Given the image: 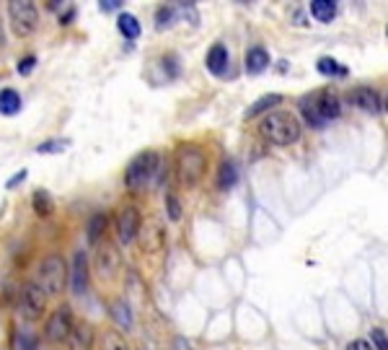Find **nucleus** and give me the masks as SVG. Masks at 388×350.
Listing matches in <instances>:
<instances>
[{"instance_id": "27", "label": "nucleus", "mask_w": 388, "mask_h": 350, "mask_svg": "<svg viewBox=\"0 0 388 350\" xmlns=\"http://www.w3.org/2000/svg\"><path fill=\"white\" fill-rule=\"evenodd\" d=\"M179 16H176V6H161L156 11V26L161 31L164 29H171V23L176 21Z\"/></svg>"}, {"instance_id": "35", "label": "nucleus", "mask_w": 388, "mask_h": 350, "mask_svg": "<svg viewBox=\"0 0 388 350\" xmlns=\"http://www.w3.org/2000/svg\"><path fill=\"white\" fill-rule=\"evenodd\" d=\"M347 350H375V348L367 343V340H352V343L347 345Z\"/></svg>"}, {"instance_id": "5", "label": "nucleus", "mask_w": 388, "mask_h": 350, "mask_svg": "<svg viewBox=\"0 0 388 350\" xmlns=\"http://www.w3.org/2000/svg\"><path fill=\"white\" fill-rule=\"evenodd\" d=\"M65 281H67L65 259H62L60 254H47V257L39 262L37 286L45 290L47 296H57V293H62V288H65Z\"/></svg>"}, {"instance_id": "30", "label": "nucleus", "mask_w": 388, "mask_h": 350, "mask_svg": "<svg viewBox=\"0 0 388 350\" xmlns=\"http://www.w3.org/2000/svg\"><path fill=\"white\" fill-rule=\"evenodd\" d=\"M370 337H373V348L375 350H388V335L383 332L381 327H375V329H370Z\"/></svg>"}, {"instance_id": "9", "label": "nucleus", "mask_w": 388, "mask_h": 350, "mask_svg": "<svg viewBox=\"0 0 388 350\" xmlns=\"http://www.w3.org/2000/svg\"><path fill=\"white\" fill-rule=\"evenodd\" d=\"M140 226H142V215L135 205L122 208L120 213H117V236H120L122 244L135 242L137 234H140Z\"/></svg>"}, {"instance_id": "2", "label": "nucleus", "mask_w": 388, "mask_h": 350, "mask_svg": "<svg viewBox=\"0 0 388 350\" xmlns=\"http://www.w3.org/2000/svg\"><path fill=\"white\" fill-rule=\"evenodd\" d=\"M300 120L290 112H269L264 115V120L259 122V132L264 140H269L272 145H292L298 143L300 137Z\"/></svg>"}, {"instance_id": "39", "label": "nucleus", "mask_w": 388, "mask_h": 350, "mask_svg": "<svg viewBox=\"0 0 388 350\" xmlns=\"http://www.w3.org/2000/svg\"><path fill=\"white\" fill-rule=\"evenodd\" d=\"M386 37H388V26H386Z\"/></svg>"}, {"instance_id": "28", "label": "nucleus", "mask_w": 388, "mask_h": 350, "mask_svg": "<svg viewBox=\"0 0 388 350\" xmlns=\"http://www.w3.org/2000/svg\"><path fill=\"white\" fill-rule=\"evenodd\" d=\"M176 16L181 18H189L192 26L200 23V16H197V3H176Z\"/></svg>"}, {"instance_id": "33", "label": "nucleus", "mask_w": 388, "mask_h": 350, "mask_svg": "<svg viewBox=\"0 0 388 350\" xmlns=\"http://www.w3.org/2000/svg\"><path fill=\"white\" fill-rule=\"evenodd\" d=\"M18 350H37V340H34V335H29V332L18 335Z\"/></svg>"}, {"instance_id": "15", "label": "nucleus", "mask_w": 388, "mask_h": 350, "mask_svg": "<svg viewBox=\"0 0 388 350\" xmlns=\"http://www.w3.org/2000/svg\"><path fill=\"white\" fill-rule=\"evenodd\" d=\"M244 65H246L249 76H259V73H264L269 68V52L264 47H249Z\"/></svg>"}, {"instance_id": "10", "label": "nucleus", "mask_w": 388, "mask_h": 350, "mask_svg": "<svg viewBox=\"0 0 388 350\" xmlns=\"http://www.w3.org/2000/svg\"><path fill=\"white\" fill-rule=\"evenodd\" d=\"M347 101H350L355 109H360V112H367V115H378V112L383 109L381 96H378V91L370 89V86H358V89H350Z\"/></svg>"}, {"instance_id": "25", "label": "nucleus", "mask_w": 388, "mask_h": 350, "mask_svg": "<svg viewBox=\"0 0 388 350\" xmlns=\"http://www.w3.org/2000/svg\"><path fill=\"white\" fill-rule=\"evenodd\" d=\"M104 231H106V213L91 215L89 229H86V234H89V242L91 244H98V242H101V236H104Z\"/></svg>"}, {"instance_id": "12", "label": "nucleus", "mask_w": 388, "mask_h": 350, "mask_svg": "<svg viewBox=\"0 0 388 350\" xmlns=\"http://www.w3.org/2000/svg\"><path fill=\"white\" fill-rule=\"evenodd\" d=\"M122 265V257L120 252H117V247L109 242L98 244L96 249V273L101 275V278H114L117 275V270H120Z\"/></svg>"}, {"instance_id": "36", "label": "nucleus", "mask_w": 388, "mask_h": 350, "mask_svg": "<svg viewBox=\"0 0 388 350\" xmlns=\"http://www.w3.org/2000/svg\"><path fill=\"white\" fill-rule=\"evenodd\" d=\"M120 6H125L122 0H101V3H98V8H101V11H117Z\"/></svg>"}, {"instance_id": "31", "label": "nucleus", "mask_w": 388, "mask_h": 350, "mask_svg": "<svg viewBox=\"0 0 388 350\" xmlns=\"http://www.w3.org/2000/svg\"><path fill=\"white\" fill-rule=\"evenodd\" d=\"M166 208H169V210H166V213H169V218H171V221H179V218H181L179 200L173 198V195H169V198H166Z\"/></svg>"}, {"instance_id": "20", "label": "nucleus", "mask_w": 388, "mask_h": 350, "mask_svg": "<svg viewBox=\"0 0 388 350\" xmlns=\"http://www.w3.org/2000/svg\"><path fill=\"white\" fill-rule=\"evenodd\" d=\"M31 208H34V213L42 215V218H50V215L55 213V200L52 195L47 190H34V195H31Z\"/></svg>"}, {"instance_id": "21", "label": "nucleus", "mask_w": 388, "mask_h": 350, "mask_svg": "<svg viewBox=\"0 0 388 350\" xmlns=\"http://www.w3.org/2000/svg\"><path fill=\"white\" fill-rule=\"evenodd\" d=\"M21 112V96L16 89H3L0 91V115L6 117H13Z\"/></svg>"}, {"instance_id": "13", "label": "nucleus", "mask_w": 388, "mask_h": 350, "mask_svg": "<svg viewBox=\"0 0 388 350\" xmlns=\"http://www.w3.org/2000/svg\"><path fill=\"white\" fill-rule=\"evenodd\" d=\"M70 288L75 296H83L89 288V254L83 249L75 252L73 257V270H70Z\"/></svg>"}, {"instance_id": "32", "label": "nucleus", "mask_w": 388, "mask_h": 350, "mask_svg": "<svg viewBox=\"0 0 388 350\" xmlns=\"http://www.w3.org/2000/svg\"><path fill=\"white\" fill-rule=\"evenodd\" d=\"M34 65H37V57H34V55H29V57H23V60H18V73H21V76H29L31 70H34Z\"/></svg>"}, {"instance_id": "22", "label": "nucleus", "mask_w": 388, "mask_h": 350, "mask_svg": "<svg viewBox=\"0 0 388 350\" xmlns=\"http://www.w3.org/2000/svg\"><path fill=\"white\" fill-rule=\"evenodd\" d=\"M112 320L117 322L122 329L132 327V309H130V304L125 298H120V301H114L112 304Z\"/></svg>"}, {"instance_id": "24", "label": "nucleus", "mask_w": 388, "mask_h": 350, "mask_svg": "<svg viewBox=\"0 0 388 350\" xmlns=\"http://www.w3.org/2000/svg\"><path fill=\"white\" fill-rule=\"evenodd\" d=\"M117 29H120V34L125 39H137V37H140V21H137L132 13H120Z\"/></svg>"}, {"instance_id": "18", "label": "nucleus", "mask_w": 388, "mask_h": 350, "mask_svg": "<svg viewBox=\"0 0 388 350\" xmlns=\"http://www.w3.org/2000/svg\"><path fill=\"white\" fill-rule=\"evenodd\" d=\"M280 101H283L280 94H264L261 99H256L254 104L244 112V120H254V117H259V115H269V109H275Z\"/></svg>"}, {"instance_id": "19", "label": "nucleus", "mask_w": 388, "mask_h": 350, "mask_svg": "<svg viewBox=\"0 0 388 350\" xmlns=\"http://www.w3.org/2000/svg\"><path fill=\"white\" fill-rule=\"evenodd\" d=\"M236 182H239V166H236V161L225 159L217 169V187L228 192L231 187H236Z\"/></svg>"}, {"instance_id": "29", "label": "nucleus", "mask_w": 388, "mask_h": 350, "mask_svg": "<svg viewBox=\"0 0 388 350\" xmlns=\"http://www.w3.org/2000/svg\"><path fill=\"white\" fill-rule=\"evenodd\" d=\"M67 140H45L37 145V153H62L67 148Z\"/></svg>"}, {"instance_id": "6", "label": "nucleus", "mask_w": 388, "mask_h": 350, "mask_svg": "<svg viewBox=\"0 0 388 350\" xmlns=\"http://www.w3.org/2000/svg\"><path fill=\"white\" fill-rule=\"evenodd\" d=\"M8 18L16 37H31L39 26V11L37 3L31 0H11L8 3Z\"/></svg>"}, {"instance_id": "38", "label": "nucleus", "mask_w": 388, "mask_h": 350, "mask_svg": "<svg viewBox=\"0 0 388 350\" xmlns=\"http://www.w3.org/2000/svg\"><path fill=\"white\" fill-rule=\"evenodd\" d=\"M383 109L388 112V94H386V99H383Z\"/></svg>"}, {"instance_id": "4", "label": "nucleus", "mask_w": 388, "mask_h": 350, "mask_svg": "<svg viewBox=\"0 0 388 350\" xmlns=\"http://www.w3.org/2000/svg\"><path fill=\"white\" fill-rule=\"evenodd\" d=\"M176 171H179L181 184L194 187L207 171V156L197 145H181L179 153H176Z\"/></svg>"}, {"instance_id": "7", "label": "nucleus", "mask_w": 388, "mask_h": 350, "mask_svg": "<svg viewBox=\"0 0 388 350\" xmlns=\"http://www.w3.org/2000/svg\"><path fill=\"white\" fill-rule=\"evenodd\" d=\"M47 306V293L39 288L37 283H26L21 290V298H18V309H21V317L26 322H34L45 314Z\"/></svg>"}, {"instance_id": "8", "label": "nucleus", "mask_w": 388, "mask_h": 350, "mask_svg": "<svg viewBox=\"0 0 388 350\" xmlns=\"http://www.w3.org/2000/svg\"><path fill=\"white\" fill-rule=\"evenodd\" d=\"M70 332H73V312H70L67 306H60V309L47 320L45 337L50 343H62V340L70 337Z\"/></svg>"}, {"instance_id": "1", "label": "nucleus", "mask_w": 388, "mask_h": 350, "mask_svg": "<svg viewBox=\"0 0 388 350\" xmlns=\"http://www.w3.org/2000/svg\"><path fill=\"white\" fill-rule=\"evenodd\" d=\"M300 112L311 128L321 130L326 122L342 115V99L331 89H321V91H314L300 99Z\"/></svg>"}, {"instance_id": "16", "label": "nucleus", "mask_w": 388, "mask_h": 350, "mask_svg": "<svg viewBox=\"0 0 388 350\" xmlns=\"http://www.w3.org/2000/svg\"><path fill=\"white\" fill-rule=\"evenodd\" d=\"M205 65H207V70L212 76H223L225 68H228V47L220 45V42L210 47L207 57H205Z\"/></svg>"}, {"instance_id": "26", "label": "nucleus", "mask_w": 388, "mask_h": 350, "mask_svg": "<svg viewBox=\"0 0 388 350\" xmlns=\"http://www.w3.org/2000/svg\"><path fill=\"white\" fill-rule=\"evenodd\" d=\"M98 350H127V343H125V337H122L120 332L109 329V332H104L101 340H98Z\"/></svg>"}, {"instance_id": "17", "label": "nucleus", "mask_w": 388, "mask_h": 350, "mask_svg": "<svg viewBox=\"0 0 388 350\" xmlns=\"http://www.w3.org/2000/svg\"><path fill=\"white\" fill-rule=\"evenodd\" d=\"M311 16H314L316 21L321 23H331L339 13V3L336 0H311V6H308Z\"/></svg>"}, {"instance_id": "23", "label": "nucleus", "mask_w": 388, "mask_h": 350, "mask_svg": "<svg viewBox=\"0 0 388 350\" xmlns=\"http://www.w3.org/2000/svg\"><path fill=\"white\" fill-rule=\"evenodd\" d=\"M316 68H319V73H321V76H334V78H344L347 73H350V70H347V65H342V62L334 60V57H319Z\"/></svg>"}, {"instance_id": "37", "label": "nucleus", "mask_w": 388, "mask_h": 350, "mask_svg": "<svg viewBox=\"0 0 388 350\" xmlns=\"http://www.w3.org/2000/svg\"><path fill=\"white\" fill-rule=\"evenodd\" d=\"M0 47H6V34H3V23H0Z\"/></svg>"}, {"instance_id": "3", "label": "nucleus", "mask_w": 388, "mask_h": 350, "mask_svg": "<svg viewBox=\"0 0 388 350\" xmlns=\"http://www.w3.org/2000/svg\"><path fill=\"white\" fill-rule=\"evenodd\" d=\"M158 164H161V159H158L156 151L137 153L127 164V169H125V184H127V190L130 192L145 190L150 184V179L158 174Z\"/></svg>"}, {"instance_id": "34", "label": "nucleus", "mask_w": 388, "mask_h": 350, "mask_svg": "<svg viewBox=\"0 0 388 350\" xmlns=\"http://www.w3.org/2000/svg\"><path fill=\"white\" fill-rule=\"evenodd\" d=\"M26 176H29V171H26V169H21V171H18V174H13V176H11V179H8V184H6V187H8V190H13L16 184H21L23 179H26Z\"/></svg>"}, {"instance_id": "14", "label": "nucleus", "mask_w": 388, "mask_h": 350, "mask_svg": "<svg viewBox=\"0 0 388 350\" xmlns=\"http://www.w3.org/2000/svg\"><path fill=\"white\" fill-rule=\"evenodd\" d=\"M93 337H96V332H93L89 322H78V324H73V332L67 337V343H70V350H91Z\"/></svg>"}, {"instance_id": "11", "label": "nucleus", "mask_w": 388, "mask_h": 350, "mask_svg": "<svg viewBox=\"0 0 388 350\" xmlns=\"http://www.w3.org/2000/svg\"><path fill=\"white\" fill-rule=\"evenodd\" d=\"M137 239H140V249L148 252V254H156L166 247V231L156 218H150V221H145V226H140Z\"/></svg>"}]
</instances>
